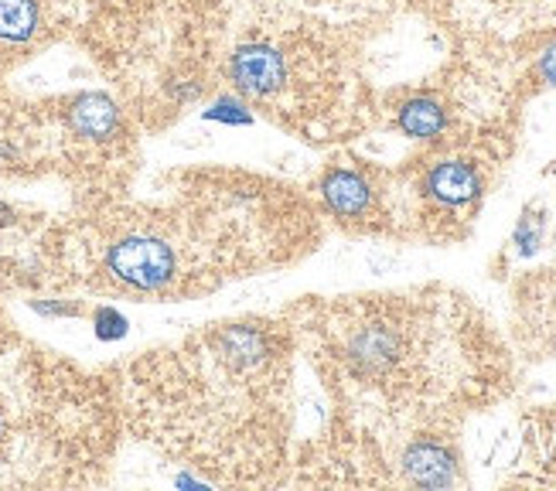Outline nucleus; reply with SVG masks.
Returning <instances> with one entry per match:
<instances>
[{"instance_id": "1", "label": "nucleus", "mask_w": 556, "mask_h": 491, "mask_svg": "<svg viewBox=\"0 0 556 491\" xmlns=\"http://www.w3.org/2000/svg\"><path fill=\"white\" fill-rule=\"evenodd\" d=\"M294 328L239 317L191 335L175 352H151L134 368L157 389L154 437L212 481H270L283 457Z\"/></svg>"}, {"instance_id": "2", "label": "nucleus", "mask_w": 556, "mask_h": 491, "mask_svg": "<svg viewBox=\"0 0 556 491\" xmlns=\"http://www.w3.org/2000/svg\"><path fill=\"white\" fill-rule=\"evenodd\" d=\"M226 76L247 103H267L277 92H283L290 79V65L274 41L250 38L229 52Z\"/></svg>"}, {"instance_id": "3", "label": "nucleus", "mask_w": 556, "mask_h": 491, "mask_svg": "<svg viewBox=\"0 0 556 491\" xmlns=\"http://www.w3.org/2000/svg\"><path fill=\"white\" fill-rule=\"evenodd\" d=\"M400 471L417 488H447L457 481V454L441 437H417L403 448Z\"/></svg>"}, {"instance_id": "4", "label": "nucleus", "mask_w": 556, "mask_h": 491, "mask_svg": "<svg viewBox=\"0 0 556 491\" xmlns=\"http://www.w3.org/2000/svg\"><path fill=\"white\" fill-rule=\"evenodd\" d=\"M318 194L325 209L342 218V223H358V218H369L376 209V191L369 178L355 167H331L318 181Z\"/></svg>"}, {"instance_id": "5", "label": "nucleus", "mask_w": 556, "mask_h": 491, "mask_svg": "<svg viewBox=\"0 0 556 491\" xmlns=\"http://www.w3.org/2000/svg\"><path fill=\"white\" fill-rule=\"evenodd\" d=\"M65 123L79 140L96 143V147H106L124 134V116H119V106L110 100L106 92L76 96L65 110Z\"/></svg>"}, {"instance_id": "6", "label": "nucleus", "mask_w": 556, "mask_h": 491, "mask_svg": "<svg viewBox=\"0 0 556 491\" xmlns=\"http://www.w3.org/2000/svg\"><path fill=\"white\" fill-rule=\"evenodd\" d=\"M424 191L444 209H465L481 199L485 181H481L478 167L471 161H441L427 171Z\"/></svg>"}, {"instance_id": "7", "label": "nucleus", "mask_w": 556, "mask_h": 491, "mask_svg": "<svg viewBox=\"0 0 556 491\" xmlns=\"http://www.w3.org/2000/svg\"><path fill=\"white\" fill-rule=\"evenodd\" d=\"M400 130L414 140H433L441 137L444 127H447V113L438 100H430V96H414V100H406L400 106Z\"/></svg>"}, {"instance_id": "8", "label": "nucleus", "mask_w": 556, "mask_h": 491, "mask_svg": "<svg viewBox=\"0 0 556 491\" xmlns=\"http://www.w3.org/2000/svg\"><path fill=\"white\" fill-rule=\"evenodd\" d=\"M41 28V4L38 0H0V41L24 45Z\"/></svg>"}, {"instance_id": "9", "label": "nucleus", "mask_w": 556, "mask_h": 491, "mask_svg": "<svg viewBox=\"0 0 556 491\" xmlns=\"http://www.w3.org/2000/svg\"><path fill=\"white\" fill-rule=\"evenodd\" d=\"M205 119H215V123H226V127H247V123H253V113H250V106H247V100L243 96H219L208 110H205Z\"/></svg>"}, {"instance_id": "10", "label": "nucleus", "mask_w": 556, "mask_h": 491, "mask_svg": "<svg viewBox=\"0 0 556 491\" xmlns=\"http://www.w3.org/2000/svg\"><path fill=\"white\" fill-rule=\"evenodd\" d=\"M92 331L100 341H119V338H127L130 322L124 311H116L113 304H103L92 311Z\"/></svg>"}, {"instance_id": "11", "label": "nucleus", "mask_w": 556, "mask_h": 491, "mask_svg": "<svg viewBox=\"0 0 556 491\" xmlns=\"http://www.w3.org/2000/svg\"><path fill=\"white\" fill-rule=\"evenodd\" d=\"M543 229H546V223L540 215H533V212H526L522 218H519V229H516V246H519V253L522 256H529V253H536L540 250V242H543Z\"/></svg>"}, {"instance_id": "12", "label": "nucleus", "mask_w": 556, "mask_h": 491, "mask_svg": "<svg viewBox=\"0 0 556 491\" xmlns=\"http://www.w3.org/2000/svg\"><path fill=\"white\" fill-rule=\"evenodd\" d=\"M31 311H38L45 317H76V314H83V307L72 304V301H31Z\"/></svg>"}, {"instance_id": "13", "label": "nucleus", "mask_w": 556, "mask_h": 491, "mask_svg": "<svg viewBox=\"0 0 556 491\" xmlns=\"http://www.w3.org/2000/svg\"><path fill=\"white\" fill-rule=\"evenodd\" d=\"M540 76L556 89V41L546 45V52L540 55Z\"/></svg>"}, {"instance_id": "14", "label": "nucleus", "mask_w": 556, "mask_h": 491, "mask_svg": "<svg viewBox=\"0 0 556 491\" xmlns=\"http://www.w3.org/2000/svg\"><path fill=\"white\" fill-rule=\"evenodd\" d=\"M8 437H11V416L4 413V406H0V448L8 444Z\"/></svg>"}]
</instances>
